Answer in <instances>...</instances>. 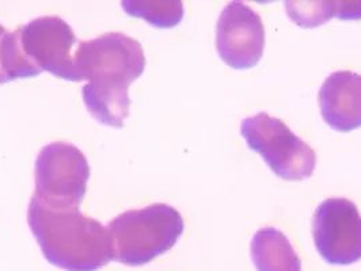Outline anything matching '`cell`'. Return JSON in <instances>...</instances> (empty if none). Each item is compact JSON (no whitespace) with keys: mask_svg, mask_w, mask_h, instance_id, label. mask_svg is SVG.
Returning <instances> with one entry per match:
<instances>
[{"mask_svg":"<svg viewBox=\"0 0 361 271\" xmlns=\"http://www.w3.org/2000/svg\"><path fill=\"white\" fill-rule=\"evenodd\" d=\"M337 18L360 19L361 1H338V17Z\"/></svg>","mask_w":361,"mask_h":271,"instance_id":"obj_13","label":"cell"},{"mask_svg":"<svg viewBox=\"0 0 361 271\" xmlns=\"http://www.w3.org/2000/svg\"><path fill=\"white\" fill-rule=\"evenodd\" d=\"M75 71L80 80L83 102L91 115L102 125L123 127L129 115V86L145 68V51L139 41L123 33H106L80 42Z\"/></svg>","mask_w":361,"mask_h":271,"instance_id":"obj_1","label":"cell"},{"mask_svg":"<svg viewBox=\"0 0 361 271\" xmlns=\"http://www.w3.org/2000/svg\"><path fill=\"white\" fill-rule=\"evenodd\" d=\"M180 212L166 203L129 210L109 224L113 260L137 267L171 250L183 234Z\"/></svg>","mask_w":361,"mask_h":271,"instance_id":"obj_3","label":"cell"},{"mask_svg":"<svg viewBox=\"0 0 361 271\" xmlns=\"http://www.w3.org/2000/svg\"><path fill=\"white\" fill-rule=\"evenodd\" d=\"M315 248L333 266H348L361 259V215L352 201L329 198L312 218Z\"/></svg>","mask_w":361,"mask_h":271,"instance_id":"obj_6","label":"cell"},{"mask_svg":"<svg viewBox=\"0 0 361 271\" xmlns=\"http://www.w3.org/2000/svg\"><path fill=\"white\" fill-rule=\"evenodd\" d=\"M286 10L296 25L314 29L338 17V1H286Z\"/></svg>","mask_w":361,"mask_h":271,"instance_id":"obj_12","label":"cell"},{"mask_svg":"<svg viewBox=\"0 0 361 271\" xmlns=\"http://www.w3.org/2000/svg\"><path fill=\"white\" fill-rule=\"evenodd\" d=\"M265 48L261 17L242 1H231L217 19L216 49L220 58L234 70L255 67Z\"/></svg>","mask_w":361,"mask_h":271,"instance_id":"obj_8","label":"cell"},{"mask_svg":"<svg viewBox=\"0 0 361 271\" xmlns=\"http://www.w3.org/2000/svg\"><path fill=\"white\" fill-rule=\"evenodd\" d=\"M6 33H7V32H6V29H4V27L0 25V42H1V39H3V37H4ZM1 83H6V82H4V77H3L1 71H0V84H1Z\"/></svg>","mask_w":361,"mask_h":271,"instance_id":"obj_14","label":"cell"},{"mask_svg":"<svg viewBox=\"0 0 361 271\" xmlns=\"http://www.w3.org/2000/svg\"><path fill=\"white\" fill-rule=\"evenodd\" d=\"M19 46L38 73L79 82L75 71L73 48L76 42L71 26L59 17H41L16 30Z\"/></svg>","mask_w":361,"mask_h":271,"instance_id":"obj_7","label":"cell"},{"mask_svg":"<svg viewBox=\"0 0 361 271\" xmlns=\"http://www.w3.org/2000/svg\"><path fill=\"white\" fill-rule=\"evenodd\" d=\"M240 134L249 148L258 152L281 179L303 181L314 174L315 151L281 120L271 117L268 113H258L243 120Z\"/></svg>","mask_w":361,"mask_h":271,"instance_id":"obj_4","label":"cell"},{"mask_svg":"<svg viewBox=\"0 0 361 271\" xmlns=\"http://www.w3.org/2000/svg\"><path fill=\"white\" fill-rule=\"evenodd\" d=\"M90 165L75 145L56 141L44 146L36 160V193L38 198L80 206L87 190Z\"/></svg>","mask_w":361,"mask_h":271,"instance_id":"obj_5","label":"cell"},{"mask_svg":"<svg viewBox=\"0 0 361 271\" xmlns=\"http://www.w3.org/2000/svg\"><path fill=\"white\" fill-rule=\"evenodd\" d=\"M321 114L337 132L361 127V75L352 71L331 73L319 91Z\"/></svg>","mask_w":361,"mask_h":271,"instance_id":"obj_9","label":"cell"},{"mask_svg":"<svg viewBox=\"0 0 361 271\" xmlns=\"http://www.w3.org/2000/svg\"><path fill=\"white\" fill-rule=\"evenodd\" d=\"M250 251L257 271H302L300 258L288 237L276 228L258 229Z\"/></svg>","mask_w":361,"mask_h":271,"instance_id":"obj_10","label":"cell"},{"mask_svg":"<svg viewBox=\"0 0 361 271\" xmlns=\"http://www.w3.org/2000/svg\"><path fill=\"white\" fill-rule=\"evenodd\" d=\"M79 208L33 196L27 222L51 265L67 271L99 270L113 260L110 234L106 227L85 216Z\"/></svg>","mask_w":361,"mask_h":271,"instance_id":"obj_2","label":"cell"},{"mask_svg":"<svg viewBox=\"0 0 361 271\" xmlns=\"http://www.w3.org/2000/svg\"><path fill=\"white\" fill-rule=\"evenodd\" d=\"M123 8L133 18L145 19L159 29H171L183 18L182 1H123Z\"/></svg>","mask_w":361,"mask_h":271,"instance_id":"obj_11","label":"cell"}]
</instances>
